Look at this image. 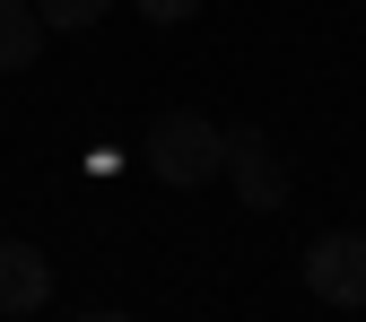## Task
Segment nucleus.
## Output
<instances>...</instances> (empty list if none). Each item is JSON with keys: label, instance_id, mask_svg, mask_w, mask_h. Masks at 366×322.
<instances>
[{"label": "nucleus", "instance_id": "f257e3e1", "mask_svg": "<svg viewBox=\"0 0 366 322\" xmlns=\"http://www.w3.org/2000/svg\"><path fill=\"white\" fill-rule=\"evenodd\" d=\"M140 166L166 183V192H209L227 174V122L209 114H157L149 140H140Z\"/></svg>", "mask_w": 366, "mask_h": 322}, {"label": "nucleus", "instance_id": "f03ea898", "mask_svg": "<svg viewBox=\"0 0 366 322\" xmlns=\"http://www.w3.org/2000/svg\"><path fill=\"white\" fill-rule=\"evenodd\" d=\"M218 183H236V201L244 209H288V157H280V140H270L262 122H236L227 131V174Z\"/></svg>", "mask_w": 366, "mask_h": 322}, {"label": "nucleus", "instance_id": "7ed1b4c3", "mask_svg": "<svg viewBox=\"0 0 366 322\" xmlns=\"http://www.w3.org/2000/svg\"><path fill=\"white\" fill-rule=\"evenodd\" d=\"M305 288L340 313H366V226H332L305 244Z\"/></svg>", "mask_w": 366, "mask_h": 322}, {"label": "nucleus", "instance_id": "20e7f679", "mask_svg": "<svg viewBox=\"0 0 366 322\" xmlns=\"http://www.w3.org/2000/svg\"><path fill=\"white\" fill-rule=\"evenodd\" d=\"M44 305H53V261L18 236H0V322H26Z\"/></svg>", "mask_w": 366, "mask_h": 322}, {"label": "nucleus", "instance_id": "39448f33", "mask_svg": "<svg viewBox=\"0 0 366 322\" xmlns=\"http://www.w3.org/2000/svg\"><path fill=\"white\" fill-rule=\"evenodd\" d=\"M44 61V18L35 0H0V79L9 70H35Z\"/></svg>", "mask_w": 366, "mask_h": 322}, {"label": "nucleus", "instance_id": "423d86ee", "mask_svg": "<svg viewBox=\"0 0 366 322\" xmlns=\"http://www.w3.org/2000/svg\"><path fill=\"white\" fill-rule=\"evenodd\" d=\"M114 9V0H35V18H44V35H79V26H97Z\"/></svg>", "mask_w": 366, "mask_h": 322}, {"label": "nucleus", "instance_id": "0eeeda50", "mask_svg": "<svg viewBox=\"0 0 366 322\" xmlns=\"http://www.w3.org/2000/svg\"><path fill=\"white\" fill-rule=\"evenodd\" d=\"M131 9H140L149 26H183V18H192V9H201V0H131Z\"/></svg>", "mask_w": 366, "mask_h": 322}]
</instances>
